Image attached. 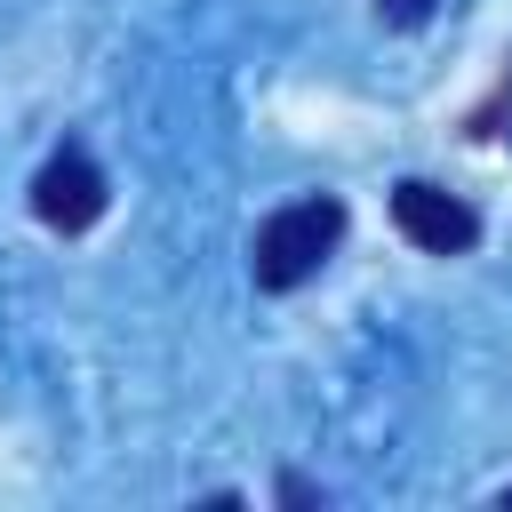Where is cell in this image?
<instances>
[{
  "mask_svg": "<svg viewBox=\"0 0 512 512\" xmlns=\"http://www.w3.org/2000/svg\"><path fill=\"white\" fill-rule=\"evenodd\" d=\"M32 216H40L48 232H88V224L104 216V176H96V160H88L80 144H64V152L32 176Z\"/></svg>",
  "mask_w": 512,
  "mask_h": 512,
  "instance_id": "3957f363",
  "label": "cell"
},
{
  "mask_svg": "<svg viewBox=\"0 0 512 512\" xmlns=\"http://www.w3.org/2000/svg\"><path fill=\"white\" fill-rule=\"evenodd\" d=\"M376 16H384V24H424L432 0H376Z\"/></svg>",
  "mask_w": 512,
  "mask_h": 512,
  "instance_id": "277c9868",
  "label": "cell"
},
{
  "mask_svg": "<svg viewBox=\"0 0 512 512\" xmlns=\"http://www.w3.org/2000/svg\"><path fill=\"white\" fill-rule=\"evenodd\" d=\"M280 504H320V488H312V480H296V472H288V480H280Z\"/></svg>",
  "mask_w": 512,
  "mask_h": 512,
  "instance_id": "5b68a950",
  "label": "cell"
},
{
  "mask_svg": "<svg viewBox=\"0 0 512 512\" xmlns=\"http://www.w3.org/2000/svg\"><path fill=\"white\" fill-rule=\"evenodd\" d=\"M336 240H344V200L336 192H312V200H288V208H272L264 224H256V248H248V272H256V288H304L328 256H336Z\"/></svg>",
  "mask_w": 512,
  "mask_h": 512,
  "instance_id": "6da1fadb",
  "label": "cell"
},
{
  "mask_svg": "<svg viewBox=\"0 0 512 512\" xmlns=\"http://www.w3.org/2000/svg\"><path fill=\"white\" fill-rule=\"evenodd\" d=\"M392 224H400V240H416L424 256H464V248L480 240V216H472L456 192L424 184V176H400V184H392Z\"/></svg>",
  "mask_w": 512,
  "mask_h": 512,
  "instance_id": "7a4b0ae2",
  "label": "cell"
},
{
  "mask_svg": "<svg viewBox=\"0 0 512 512\" xmlns=\"http://www.w3.org/2000/svg\"><path fill=\"white\" fill-rule=\"evenodd\" d=\"M504 504H512V488H504Z\"/></svg>",
  "mask_w": 512,
  "mask_h": 512,
  "instance_id": "8992f818",
  "label": "cell"
}]
</instances>
